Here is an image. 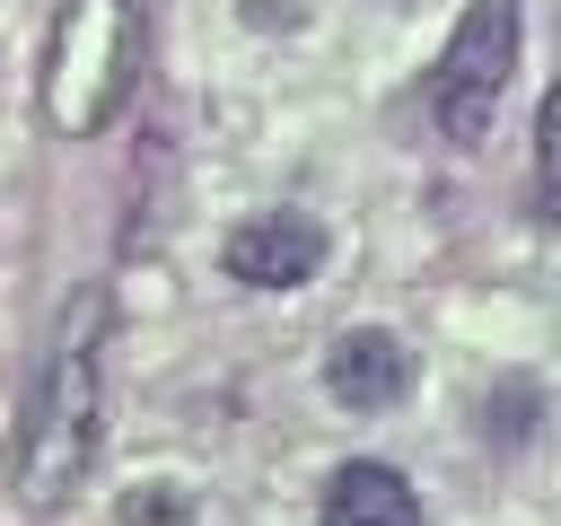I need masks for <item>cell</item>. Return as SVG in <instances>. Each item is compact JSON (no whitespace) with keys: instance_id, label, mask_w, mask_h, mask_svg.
Segmentation results:
<instances>
[{"instance_id":"obj_1","label":"cell","mask_w":561,"mask_h":526,"mask_svg":"<svg viewBox=\"0 0 561 526\" xmlns=\"http://www.w3.org/2000/svg\"><path fill=\"white\" fill-rule=\"evenodd\" d=\"M105 447V289H79V307L53 333V359L26 395V430H18V500L26 508H61L88 465Z\"/></svg>"},{"instance_id":"obj_2","label":"cell","mask_w":561,"mask_h":526,"mask_svg":"<svg viewBox=\"0 0 561 526\" xmlns=\"http://www.w3.org/2000/svg\"><path fill=\"white\" fill-rule=\"evenodd\" d=\"M140 44H149V0H61L44 44V123L61 140H96L131 105Z\"/></svg>"},{"instance_id":"obj_3","label":"cell","mask_w":561,"mask_h":526,"mask_svg":"<svg viewBox=\"0 0 561 526\" xmlns=\"http://www.w3.org/2000/svg\"><path fill=\"white\" fill-rule=\"evenodd\" d=\"M508 70H517V0H473L456 18V35L438 44V70H430V114L456 149H482L491 140V114L508 96Z\"/></svg>"},{"instance_id":"obj_4","label":"cell","mask_w":561,"mask_h":526,"mask_svg":"<svg viewBox=\"0 0 561 526\" xmlns=\"http://www.w3.org/2000/svg\"><path fill=\"white\" fill-rule=\"evenodd\" d=\"M219 263H228V281H245V289H307V281L324 272V228H316L307 210H272V219H245Z\"/></svg>"},{"instance_id":"obj_5","label":"cell","mask_w":561,"mask_h":526,"mask_svg":"<svg viewBox=\"0 0 561 526\" xmlns=\"http://www.w3.org/2000/svg\"><path fill=\"white\" fill-rule=\"evenodd\" d=\"M403 386H412V351L377 324H359L324 351V395L351 403V412H386V403H403Z\"/></svg>"},{"instance_id":"obj_6","label":"cell","mask_w":561,"mask_h":526,"mask_svg":"<svg viewBox=\"0 0 561 526\" xmlns=\"http://www.w3.org/2000/svg\"><path fill=\"white\" fill-rule=\"evenodd\" d=\"M316 526H421V491H412L394 465L359 456V465H342V473L324 482Z\"/></svg>"},{"instance_id":"obj_7","label":"cell","mask_w":561,"mask_h":526,"mask_svg":"<svg viewBox=\"0 0 561 526\" xmlns=\"http://www.w3.org/2000/svg\"><path fill=\"white\" fill-rule=\"evenodd\" d=\"M535 219L561 228V79L535 105Z\"/></svg>"},{"instance_id":"obj_8","label":"cell","mask_w":561,"mask_h":526,"mask_svg":"<svg viewBox=\"0 0 561 526\" xmlns=\"http://www.w3.org/2000/svg\"><path fill=\"white\" fill-rule=\"evenodd\" d=\"M123 526H193V491H175V482H140V491L123 500Z\"/></svg>"}]
</instances>
